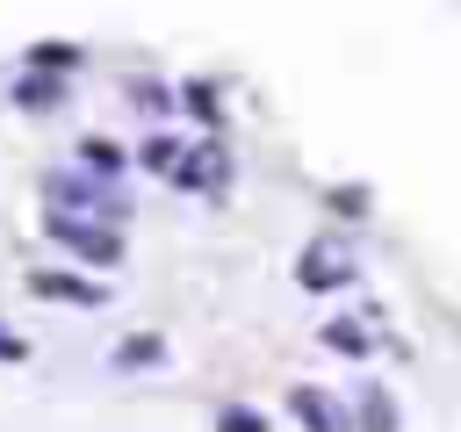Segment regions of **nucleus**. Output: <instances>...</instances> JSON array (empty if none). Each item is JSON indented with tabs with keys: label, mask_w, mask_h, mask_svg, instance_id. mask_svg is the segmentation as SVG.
Segmentation results:
<instances>
[{
	"label": "nucleus",
	"mask_w": 461,
	"mask_h": 432,
	"mask_svg": "<svg viewBox=\"0 0 461 432\" xmlns=\"http://www.w3.org/2000/svg\"><path fill=\"white\" fill-rule=\"evenodd\" d=\"M43 202L65 209V216H101V223H122V216H130L122 194H115V180H94V173H79V166L43 173Z\"/></svg>",
	"instance_id": "1"
},
{
	"label": "nucleus",
	"mask_w": 461,
	"mask_h": 432,
	"mask_svg": "<svg viewBox=\"0 0 461 432\" xmlns=\"http://www.w3.org/2000/svg\"><path fill=\"white\" fill-rule=\"evenodd\" d=\"M43 238H58L79 266H122V230L101 223V216H65V209H43Z\"/></svg>",
	"instance_id": "2"
},
{
	"label": "nucleus",
	"mask_w": 461,
	"mask_h": 432,
	"mask_svg": "<svg viewBox=\"0 0 461 432\" xmlns=\"http://www.w3.org/2000/svg\"><path fill=\"white\" fill-rule=\"evenodd\" d=\"M173 187H187V194H223L230 187V151L216 144V137H202V144H180V158H173V173H166Z\"/></svg>",
	"instance_id": "3"
},
{
	"label": "nucleus",
	"mask_w": 461,
	"mask_h": 432,
	"mask_svg": "<svg viewBox=\"0 0 461 432\" xmlns=\"http://www.w3.org/2000/svg\"><path fill=\"white\" fill-rule=\"evenodd\" d=\"M288 410H295L303 432H353L346 403H339L331 389H317V382H288Z\"/></svg>",
	"instance_id": "4"
},
{
	"label": "nucleus",
	"mask_w": 461,
	"mask_h": 432,
	"mask_svg": "<svg viewBox=\"0 0 461 432\" xmlns=\"http://www.w3.org/2000/svg\"><path fill=\"white\" fill-rule=\"evenodd\" d=\"M353 274H360V266H353L339 245H303V259H295V281H303V288H346Z\"/></svg>",
	"instance_id": "5"
},
{
	"label": "nucleus",
	"mask_w": 461,
	"mask_h": 432,
	"mask_svg": "<svg viewBox=\"0 0 461 432\" xmlns=\"http://www.w3.org/2000/svg\"><path fill=\"white\" fill-rule=\"evenodd\" d=\"M65 101H72V86H65L58 72H36V65H29V72L14 79V108H22V115H58Z\"/></svg>",
	"instance_id": "6"
},
{
	"label": "nucleus",
	"mask_w": 461,
	"mask_h": 432,
	"mask_svg": "<svg viewBox=\"0 0 461 432\" xmlns=\"http://www.w3.org/2000/svg\"><path fill=\"white\" fill-rule=\"evenodd\" d=\"M29 295H50V302H79V310H94L108 288L86 281V274H29Z\"/></svg>",
	"instance_id": "7"
},
{
	"label": "nucleus",
	"mask_w": 461,
	"mask_h": 432,
	"mask_svg": "<svg viewBox=\"0 0 461 432\" xmlns=\"http://www.w3.org/2000/svg\"><path fill=\"white\" fill-rule=\"evenodd\" d=\"M72 166H79V173H94V180H122V166H130V158H122V144H115V137H79V144H72Z\"/></svg>",
	"instance_id": "8"
},
{
	"label": "nucleus",
	"mask_w": 461,
	"mask_h": 432,
	"mask_svg": "<svg viewBox=\"0 0 461 432\" xmlns=\"http://www.w3.org/2000/svg\"><path fill=\"white\" fill-rule=\"evenodd\" d=\"M353 425L360 432H396L403 418H396V396L382 389V382H360V403H353Z\"/></svg>",
	"instance_id": "9"
},
{
	"label": "nucleus",
	"mask_w": 461,
	"mask_h": 432,
	"mask_svg": "<svg viewBox=\"0 0 461 432\" xmlns=\"http://www.w3.org/2000/svg\"><path fill=\"white\" fill-rule=\"evenodd\" d=\"M317 338H324L331 353H346V360H367V353H375V331H367L360 317H331V324H317Z\"/></svg>",
	"instance_id": "10"
},
{
	"label": "nucleus",
	"mask_w": 461,
	"mask_h": 432,
	"mask_svg": "<svg viewBox=\"0 0 461 432\" xmlns=\"http://www.w3.org/2000/svg\"><path fill=\"white\" fill-rule=\"evenodd\" d=\"M173 158H180V144H173V137H166V130H151V137H144V144H137V166H144V173H158V180H166V173H173Z\"/></svg>",
	"instance_id": "11"
},
{
	"label": "nucleus",
	"mask_w": 461,
	"mask_h": 432,
	"mask_svg": "<svg viewBox=\"0 0 461 432\" xmlns=\"http://www.w3.org/2000/svg\"><path fill=\"white\" fill-rule=\"evenodd\" d=\"M151 360H166V338L158 331H137V338L115 346V367H151Z\"/></svg>",
	"instance_id": "12"
},
{
	"label": "nucleus",
	"mask_w": 461,
	"mask_h": 432,
	"mask_svg": "<svg viewBox=\"0 0 461 432\" xmlns=\"http://www.w3.org/2000/svg\"><path fill=\"white\" fill-rule=\"evenodd\" d=\"M122 94H130V108H137V115H166V108H173V94H166L158 79H130Z\"/></svg>",
	"instance_id": "13"
},
{
	"label": "nucleus",
	"mask_w": 461,
	"mask_h": 432,
	"mask_svg": "<svg viewBox=\"0 0 461 432\" xmlns=\"http://www.w3.org/2000/svg\"><path fill=\"white\" fill-rule=\"evenodd\" d=\"M216 432H274V425H267V410H252V403H223V410H216Z\"/></svg>",
	"instance_id": "14"
},
{
	"label": "nucleus",
	"mask_w": 461,
	"mask_h": 432,
	"mask_svg": "<svg viewBox=\"0 0 461 432\" xmlns=\"http://www.w3.org/2000/svg\"><path fill=\"white\" fill-rule=\"evenodd\" d=\"M29 65H36V72H72V65H79V50H72V43H36V50H29Z\"/></svg>",
	"instance_id": "15"
},
{
	"label": "nucleus",
	"mask_w": 461,
	"mask_h": 432,
	"mask_svg": "<svg viewBox=\"0 0 461 432\" xmlns=\"http://www.w3.org/2000/svg\"><path fill=\"white\" fill-rule=\"evenodd\" d=\"M180 101H187V115H194V122H216V86H209V79H187V86H180Z\"/></svg>",
	"instance_id": "16"
},
{
	"label": "nucleus",
	"mask_w": 461,
	"mask_h": 432,
	"mask_svg": "<svg viewBox=\"0 0 461 432\" xmlns=\"http://www.w3.org/2000/svg\"><path fill=\"white\" fill-rule=\"evenodd\" d=\"M331 209H339V216H367V194H360V187H331Z\"/></svg>",
	"instance_id": "17"
},
{
	"label": "nucleus",
	"mask_w": 461,
	"mask_h": 432,
	"mask_svg": "<svg viewBox=\"0 0 461 432\" xmlns=\"http://www.w3.org/2000/svg\"><path fill=\"white\" fill-rule=\"evenodd\" d=\"M0 360H29V338H14L7 324H0Z\"/></svg>",
	"instance_id": "18"
}]
</instances>
